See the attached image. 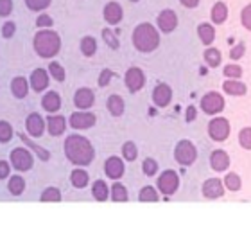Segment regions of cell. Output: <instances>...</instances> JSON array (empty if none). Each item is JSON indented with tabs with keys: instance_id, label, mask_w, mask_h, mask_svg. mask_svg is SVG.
<instances>
[{
	"instance_id": "5bb4252c",
	"label": "cell",
	"mask_w": 251,
	"mask_h": 230,
	"mask_svg": "<svg viewBox=\"0 0 251 230\" xmlns=\"http://www.w3.org/2000/svg\"><path fill=\"white\" fill-rule=\"evenodd\" d=\"M104 171L110 178H113V180H119V178L124 174V162H122V158L110 157L104 164Z\"/></svg>"
},
{
	"instance_id": "3957f363",
	"label": "cell",
	"mask_w": 251,
	"mask_h": 230,
	"mask_svg": "<svg viewBox=\"0 0 251 230\" xmlns=\"http://www.w3.org/2000/svg\"><path fill=\"white\" fill-rule=\"evenodd\" d=\"M61 49V40L58 32L40 31L34 36V51L40 58H54Z\"/></svg>"
},
{
	"instance_id": "4316f807",
	"label": "cell",
	"mask_w": 251,
	"mask_h": 230,
	"mask_svg": "<svg viewBox=\"0 0 251 230\" xmlns=\"http://www.w3.org/2000/svg\"><path fill=\"white\" fill-rule=\"evenodd\" d=\"M92 194H94V198L97 200V201H104V200H108V196H110V189H108V185H106L102 180H97V182L94 183Z\"/></svg>"
},
{
	"instance_id": "8d00e7d4",
	"label": "cell",
	"mask_w": 251,
	"mask_h": 230,
	"mask_svg": "<svg viewBox=\"0 0 251 230\" xmlns=\"http://www.w3.org/2000/svg\"><path fill=\"white\" fill-rule=\"evenodd\" d=\"M122 155H124V158L127 162H133L136 158V155H138V149H136L135 142H126L124 146H122Z\"/></svg>"
},
{
	"instance_id": "30bf717a",
	"label": "cell",
	"mask_w": 251,
	"mask_h": 230,
	"mask_svg": "<svg viewBox=\"0 0 251 230\" xmlns=\"http://www.w3.org/2000/svg\"><path fill=\"white\" fill-rule=\"evenodd\" d=\"M95 124V115L90 112H75L70 115V126L75 130H86Z\"/></svg>"
},
{
	"instance_id": "7a4b0ae2",
	"label": "cell",
	"mask_w": 251,
	"mask_h": 230,
	"mask_svg": "<svg viewBox=\"0 0 251 230\" xmlns=\"http://www.w3.org/2000/svg\"><path fill=\"white\" fill-rule=\"evenodd\" d=\"M133 43L140 53H152L160 45V34L151 24H140L133 32Z\"/></svg>"
},
{
	"instance_id": "e0dca14e",
	"label": "cell",
	"mask_w": 251,
	"mask_h": 230,
	"mask_svg": "<svg viewBox=\"0 0 251 230\" xmlns=\"http://www.w3.org/2000/svg\"><path fill=\"white\" fill-rule=\"evenodd\" d=\"M43 126H45V122H43L42 115L40 114H31L29 117H27V131H29V135L42 137Z\"/></svg>"
},
{
	"instance_id": "f907efd6",
	"label": "cell",
	"mask_w": 251,
	"mask_h": 230,
	"mask_svg": "<svg viewBox=\"0 0 251 230\" xmlns=\"http://www.w3.org/2000/svg\"><path fill=\"white\" fill-rule=\"evenodd\" d=\"M15 24L13 22H7V24H4V27H2V36L4 38H11L13 34H15Z\"/></svg>"
},
{
	"instance_id": "d4e9b609",
	"label": "cell",
	"mask_w": 251,
	"mask_h": 230,
	"mask_svg": "<svg viewBox=\"0 0 251 230\" xmlns=\"http://www.w3.org/2000/svg\"><path fill=\"white\" fill-rule=\"evenodd\" d=\"M226 18H228V7H226L225 2H217L212 7V22L214 24H223Z\"/></svg>"
},
{
	"instance_id": "9c48e42d",
	"label": "cell",
	"mask_w": 251,
	"mask_h": 230,
	"mask_svg": "<svg viewBox=\"0 0 251 230\" xmlns=\"http://www.w3.org/2000/svg\"><path fill=\"white\" fill-rule=\"evenodd\" d=\"M146 85V76L142 72V68L138 67H131L127 72H126V86L129 88V92H138V90L144 88Z\"/></svg>"
},
{
	"instance_id": "8992f818",
	"label": "cell",
	"mask_w": 251,
	"mask_h": 230,
	"mask_svg": "<svg viewBox=\"0 0 251 230\" xmlns=\"http://www.w3.org/2000/svg\"><path fill=\"white\" fill-rule=\"evenodd\" d=\"M201 110L208 115H215L219 114V112H223L225 110V99H223V95L217 94V92H210V94L203 95V99H201Z\"/></svg>"
},
{
	"instance_id": "5b68a950",
	"label": "cell",
	"mask_w": 251,
	"mask_h": 230,
	"mask_svg": "<svg viewBox=\"0 0 251 230\" xmlns=\"http://www.w3.org/2000/svg\"><path fill=\"white\" fill-rule=\"evenodd\" d=\"M208 135L217 142H223L230 137V122L225 117H215L210 120L208 124Z\"/></svg>"
},
{
	"instance_id": "ffe728a7",
	"label": "cell",
	"mask_w": 251,
	"mask_h": 230,
	"mask_svg": "<svg viewBox=\"0 0 251 230\" xmlns=\"http://www.w3.org/2000/svg\"><path fill=\"white\" fill-rule=\"evenodd\" d=\"M49 124V131L52 137H59L65 131V126H67V119L61 117V115H50L47 120Z\"/></svg>"
},
{
	"instance_id": "bcb514c9",
	"label": "cell",
	"mask_w": 251,
	"mask_h": 230,
	"mask_svg": "<svg viewBox=\"0 0 251 230\" xmlns=\"http://www.w3.org/2000/svg\"><path fill=\"white\" fill-rule=\"evenodd\" d=\"M241 18H242V26L246 27L248 31H251V4L246 5V7L242 9Z\"/></svg>"
},
{
	"instance_id": "83f0119b",
	"label": "cell",
	"mask_w": 251,
	"mask_h": 230,
	"mask_svg": "<svg viewBox=\"0 0 251 230\" xmlns=\"http://www.w3.org/2000/svg\"><path fill=\"white\" fill-rule=\"evenodd\" d=\"M70 180H72L74 187L83 189V187H86V183H88V172L83 171V169H74Z\"/></svg>"
},
{
	"instance_id": "9a60e30c",
	"label": "cell",
	"mask_w": 251,
	"mask_h": 230,
	"mask_svg": "<svg viewBox=\"0 0 251 230\" xmlns=\"http://www.w3.org/2000/svg\"><path fill=\"white\" fill-rule=\"evenodd\" d=\"M210 166L215 171H226V169L230 168V157H228V153L223 151V149L214 151L210 155Z\"/></svg>"
},
{
	"instance_id": "1f68e13d",
	"label": "cell",
	"mask_w": 251,
	"mask_h": 230,
	"mask_svg": "<svg viewBox=\"0 0 251 230\" xmlns=\"http://www.w3.org/2000/svg\"><path fill=\"white\" fill-rule=\"evenodd\" d=\"M138 198H140V201H144V203H152V201H158V193L156 189L151 187V185H147V187H144L140 191V194H138Z\"/></svg>"
},
{
	"instance_id": "ac0fdd59",
	"label": "cell",
	"mask_w": 251,
	"mask_h": 230,
	"mask_svg": "<svg viewBox=\"0 0 251 230\" xmlns=\"http://www.w3.org/2000/svg\"><path fill=\"white\" fill-rule=\"evenodd\" d=\"M104 20L111 26H117L122 20V7L117 2H110L104 7Z\"/></svg>"
},
{
	"instance_id": "603a6c76",
	"label": "cell",
	"mask_w": 251,
	"mask_h": 230,
	"mask_svg": "<svg viewBox=\"0 0 251 230\" xmlns=\"http://www.w3.org/2000/svg\"><path fill=\"white\" fill-rule=\"evenodd\" d=\"M223 88H225L226 94H230V95H244L248 90L246 85L241 83V81H237V79H228V81H225Z\"/></svg>"
},
{
	"instance_id": "c3c4849f",
	"label": "cell",
	"mask_w": 251,
	"mask_h": 230,
	"mask_svg": "<svg viewBox=\"0 0 251 230\" xmlns=\"http://www.w3.org/2000/svg\"><path fill=\"white\" fill-rule=\"evenodd\" d=\"M52 24H54V20L49 15H40L36 18V26L40 27V29H42V27H50Z\"/></svg>"
},
{
	"instance_id": "74e56055",
	"label": "cell",
	"mask_w": 251,
	"mask_h": 230,
	"mask_svg": "<svg viewBox=\"0 0 251 230\" xmlns=\"http://www.w3.org/2000/svg\"><path fill=\"white\" fill-rule=\"evenodd\" d=\"M49 72H50V76H52L56 81H65V68L59 65V63L52 61L50 65H49Z\"/></svg>"
},
{
	"instance_id": "484cf974",
	"label": "cell",
	"mask_w": 251,
	"mask_h": 230,
	"mask_svg": "<svg viewBox=\"0 0 251 230\" xmlns=\"http://www.w3.org/2000/svg\"><path fill=\"white\" fill-rule=\"evenodd\" d=\"M108 110H110L111 115H115V117L124 114V101H122L121 95H110L108 97Z\"/></svg>"
},
{
	"instance_id": "44dd1931",
	"label": "cell",
	"mask_w": 251,
	"mask_h": 230,
	"mask_svg": "<svg viewBox=\"0 0 251 230\" xmlns=\"http://www.w3.org/2000/svg\"><path fill=\"white\" fill-rule=\"evenodd\" d=\"M11 92L15 97L22 99V97H25L27 92H29V83H27L25 78H15L11 81Z\"/></svg>"
},
{
	"instance_id": "e575fe53",
	"label": "cell",
	"mask_w": 251,
	"mask_h": 230,
	"mask_svg": "<svg viewBox=\"0 0 251 230\" xmlns=\"http://www.w3.org/2000/svg\"><path fill=\"white\" fill-rule=\"evenodd\" d=\"M95 51H97V42H95L92 36H86L83 38V42H81V53L84 56H94Z\"/></svg>"
},
{
	"instance_id": "f6af8a7d",
	"label": "cell",
	"mask_w": 251,
	"mask_h": 230,
	"mask_svg": "<svg viewBox=\"0 0 251 230\" xmlns=\"http://www.w3.org/2000/svg\"><path fill=\"white\" fill-rule=\"evenodd\" d=\"M244 53H246V45H244V43L241 42V43H237L235 47H233L230 51V58L237 61V59H241V58L244 56Z\"/></svg>"
},
{
	"instance_id": "f35d334b",
	"label": "cell",
	"mask_w": 251,
	"mask_h": 230,
	"mask_svg": "<svg viewBox=\"0 0 251 230\" xmlns=\"http://www.w3.org/2000/svg\"><path fill=\"white\" fill-rule=\"evenodd\" d=\"M11 137H13V128H11V124L5 122V120H0V142L11 141Z\"/></svg>"
},
{
	"instance_id": "d590c367",
	"label": "cell",
	"mask_w": 251,
	"mask_h": 230,
	"mask_svg": "<svg viewBox=\"0 0 251 230\" xmlns=\"http://www.w3.org/2000/svg\"><path fill=\"white\" fill-rule=\"evenodd\" d=\"M225 185L230 189V191H239V189H241V185H242L241 176H239L237 172H228V174H226V178H225Z\"/></svg>"
},
{
	"instance_id": "d6986e66",
	"label": "cell",
	"mask_w": 251,
	"mask_h": 230,
	"mask_svg": "<svg viewBox=\"0 0 251 230\" xmlns=\"http://www.w3.org/2000/svg\"><path fill=\"white\" fill-rule=\"evenodd\" d=\"M31 86L36 90V92H42V90H45L49 86V76L43 68H36V70L32 72Z\"/></svg>"
},
{
	"instance_id": "6da1fadb",
	"label": "cell",
	"mask_w": 251,
	"mask_h": 230,
	"mask_svg": "<svg viewBox=\"0 0 251 230\" xmlns=\"http://www.w3.org/2000/svg\"><path fill=\"white\" fill-rule=\"evenodd\" d=\"M65 155L75 166H88L94 160V146L81 135H70L65 141Z\"/></svg>"
},
{
	"instance_id": "2e32d148",
	"label": "cell",
	"mask_w": 251,
	"mask_h": 230,
	"mask_svg": "<svg viewBox=\"0 0 251 230\" xmlns=\"http://www.w3.org/2000/svg\"><path fill=\"white\" fill-rule=\"evenodd\" d=\"M74 103L77 106L79 110H86L90 106L94 105V92L90 88H81L75 92L74 95Z\"/></svg>"
},
{
	"instance_id": "ee69618b",
	"label": "cell",
	"mask_w": 251,
	"mask_h": 230,
	"mask_svg": "<svg viewBox=\"0 0 251 230\" xmlns=\"http://www.w3.org/2000/svg\"><path fill=\"white\" fill-rule=\"evenodd\" d=\"M225 76L230 79H239L242 76V68L239 65H226L225 67Z\"/></svg>"
},
{
	"instance_id": "8fae6325",
	"label": "cell",
	"mask_w": 251,
	"mask_h": 230,
	"mask_svg": "<svg viewBox=\"0 0 251 230\" xmlns=\"http://www.w3.org/2000/svg\"><path fill=\"white\" fill-rule=\"evenodd\" d=\"M178 26V16L173 9H163L160 15H158V27L162 29L163 32H173Z\"/></svg>"
},
{
	"instance_id": "277c9868",
	"label": "cell",
	"mask_w": 251,
	"mask_h": 230,
	"mask_svg": "<svg viewBox=\"0 0 251 230\" xmlns=\"http://www.w3.org/2000/svg\"><path fill=\"white\" fill-rule=\"evenodd\" d=\"M174 157L181 166H192L198 158V149L190 141H181L174 149Z\"/></svg>"
},
{
	"instance_id": "f546056e",
	"label": "cell",
	"mask_w": 251,
	"mask_h": 230,
	"mask_svg": "<svg viewBox=\"0 0 251 230\" xmlns=\"http://www.w3.org/2000/svg\"><path fill=\"white\" fill-rule=\"evenodd\" d=\"M7 189H9L11 194L20 196V194L24 193V189H25V182H24V178L22 176H11L9 183H7Z\"/></svg>"
},
{
	"instance_id": "11a10c76",
	"label": "cell",
	"mask_w": 251,
	"mask_h": 230,
	"mask_svg": "<svg viewBox=\"0 0 251 230\" xmlns=\"http://www.w3.org/2000/svg\"><path fill=\"white\" fill-rule=\"evenodd\" d=\"M131 2H138V0H131Z\"/></svg>"
},
{
	"instance_id": "7dc6e473",
	"label": "cell",
	"mask_w": 251,
	"mask_h": 230,
	"mask_svg": "<svg viewBox=\"0 0 251 230\" xmlns=\"http://www.w3.org/2000/svg\"><path fill=\"white\" fill-rule=\"evenodd\" d=\"M13 9V0H0V16H7Z\"/></svg>"
},
{
	"instance_id": "816d5d0a",
	"label": "cell",
	"mask_w": 251,
	"mask_h": 230,
	"mask_svg": "<svg viewBox=\"0 0 251 230\" xmlns=\"http://www.w3.org/2000/svg\"><path fill=\"white\" fill-rule=\"evenodd\" d=\"M7 174H9V164L2 160L0 162V178H7Z\"/></svg>"
},
{
	"instance_id": "f5cc1de1",
	"label": "cell",
	"mask_w": 251,
	"mask_h": 230,
	"mask_svg": "<svg viewBox=\"0 0 251 230\" xmlns=\"http://www.w3.org/2000/svg\"><path fill=\"white\" fill-rule=\"evenodd\" d=\"M179 2H181L185 7H190V9H192V7H198V5H199V0H179Z\"/></svg>"
},
{
	"instance_id": "7c38bea8",
	"label": "cell",
	"mask_w": 251,
	"mask_h": 230,
	"mask_svg": "<svg viewBox=\"0 0 251 230\" xmlns=\"http://www.w3.org/2000/svg\"><path fill=\"white\" fill-rule=\"evenodd\" d=\"M171 99H173V90L165 83L158 85L156 88H154V92H152V101H154V105L158 108H165L171 103Z\"/></svg>"
},
{
	"instance_id": "4dcf8cb0",
	"label": "cell",
	"mask_w": 251,
	"mask_h": 230,
	"mask_svg": "<svg viewBox=\"0 0 251 230\" xmlns=\"http://www.w3.org/2000/svg\"><path fill=\"white\" fill-rule=\"evenodd\" d=\"M204 61H206V65L212 68L215 67H219V63H221V53L217 51V49H206L204 51Z\"/></svg>"
},
{
	"instance_id": "7bdbcfd3",
	"label": "cell",
	"mask_w": 251,
	"mask_h": 230,
	"mask_svg": "<svg viewBox=\"0 0 251 230\" xmlns=\"http://www.w3.org/2000/svg\"><path fill=\"white\" fill-rule=\"evenodd\" d=\"M239 142L244 149H251V128H244L239 133Z\"/></svg>"
},
{
	"instance_id": "db71d44e",
	"label": "cell",
	"mask_w": 251,
	"mask_h": 230,
	"mask_svg": "<svg viewBox=\"0 0 251 230\" xmlns=\"http://www.w3.org/2000/svg\"><path fill=\"white\" fill-rule=\"evenodd\" d=\"M194 119H196V108H194V106H188L187 108V120L188 122H192Z\"/></svg>"
},
{
	"instance_id": "52a82bcc",
	"label": "cell",
	"mask_w": 251,
	"mask_h": 230,
	"mask_svg": "<svg viewBox=\"0 0 251 230\" xmlns=\"http://www.w3.org/2000/svg\"><path fill=\"white\" fill-rule=\"evenodd\" d=\"M11 164L16 171H29L32 168V155L24 147H16L11 153Z\"/></svg>"
},
{
	"instance_id": "7402d4cb",
	"label": "cell",
	"mask_w": 251,
	"mask_h": 230,
	"mask_svg": "<svg viewBox=\"0 0 251 230\" xmlns=\"http://www.w3.org/2000/svg\"><path fill=\"white\" fill-rule=\"evenodd\" d=\"M42 105L47 112L54 114V112H58L59 108H61V99H59V95L56 94V92H49L42 99Z\"/></svg>"
},
{
	"instance_id": "836d02e7",
	"label": "cell",
	"mask_w": 251,
	"mask_h": 230,
	"mask_svg": "<svg viewBox=\"0 0 251 230\" xmlns=\"http://www.w3.org/2000/svg\"><path fill=\"white\" fill-rule=\"evenodd\" d=\"M111 198L113 201L117 203H122V201H127V191L122 183H115L113 187H111Z\"/></svg>"
},
{
	"instance_id": "cb8c5ba5",
	"label": "cell",
	"mask_w": 251,
	"mask_h": 230,
	"mask_svg": "<svg viewBox=\"0 0 251 230\" xmlns=\"http://www.w3.org/2000/svg\"><path fill=\"white\" fill-rule=\"evenodd\" d=\"M198 34L204 45H210V43L215 40V29L210 26V24H201V26L198 27Z\"/></svg>"
},
{
	"instance_id": "f1b7e54d",
	"label": "cell",
	"mask_w": 251,
	"mask_h": 230,
	"mask_svg": "<svg viewBox=\"0 0 251 230\" xmlns=\"http://www.w3.org/2000/svg\"><path fill=\"white\" fill-rule=\"evenodd\" d=\"M20 139H22V142H25L27 146L31 147L32 151L36 153V155H38V157H40V158H42V160H45V162H47L49 158H50V153H49L47 149H43V147H40V146H38V144H34V142H32L31 139H29V137H25V135H24V133H22Z\"/></svg>"
},
{
	"instance_id": "4fadbf2b",
	"label": "cell",
	"mask_w": 251,
	"mask_h": 230,
	"mask_svg": "<svg viewBox=\"0 0 251 230\" xmlns=\"http://www.w3.org/2000/svg\"><path fill=\"white\" fill-rule=\"evenodd\" d=\"M223 185H225V183L221 182L219 178H210V180H206V182L203 183V194L210 200L221 198V196L225 194V187H223Z\"/></svg>"
},
{
	"instance_id": "60d3db41",
	"label": "cell",
	"mask_w": 251,
	"mask_h": 230,
	"mask_svg": "<svg viewBox=\"0 0 251 230\" xmlns=\"http://www.w3.org/2000/svg\"><path fill=\"white\" fill-rule=\"evenodd\" d=\"M102 38H104V42L108 43L110 49H113V51L119 49V40H117V36L111 32V29H104V31H102Z\"/></svg>"
},
{
	"instance_id": "ab89813d",
	"label": "cell",
	"mask_w": 251,
	"mask_h": 230,
	"mask_svg": "<svg viewBox=\"0 0 251 230\" xmlns=\"http://www.w3.org/2000/svg\"><path fill=\"white\" fill-rule=\"evenodd\" d=\"M25 4L31 11H43L50 5V0H25Z\"/></svg>"
},
{
	"instance_id": "681fc988",
	"label": "cell",
	"mask_w": 251,
	"mask_h": 230,
	"mask_svg": "<svg viewBox=\"0 0 251 230\" xmlns=\"http://www.w3.org/2000/svg\"><path fill=\"white\" fill-rule=\"evenodd\" d=\"M113 78V72H111L110 68H104L102 72H100V78H99V86H106V85L110 83V79Z\"/></svg>"
},
{
	"instance_id": "d6a6232c",
	"label": "cell",
	"mask_w": 251,
	"mask_h": 230,
	"mask_svg": "<svg viewBox=\"0 0 251 230\" xmlns=\"http://www.w3.org/2000/svg\"><path fill=\"white\" fill-rule=\"evenodd\" d=\"M42 201L43 203H58V201H61V193H59L56 187H49L43 191L42 194Z\"/></svg>"
},
{
	"instance_id": "b9f144b4",
	"label": "cell",
	"mask_w": 251,
	"mask_h": 230,
	"mask_svg": "<svg viewBox=\"0 0 251 230\" xmlns=\"http://www.w3.org/2000/svg\"><path fill=\"white\" fill-rule=\"evenodd\" d=\"M144 172H146L147 176H154L158 172V162L154 158H146L144 160Z\"/></svg>"
},
{
	"instance_id": "ba28073f",
	"label": "cell",
	"mask_w": 251,
	"mask_h": 230,
	"mask_svg": "<svg viewBox=\"0 0 251 230\" xmlns=\"http://www.w3.org/2000/svg\"><path fill=\"white\" fill-rule=\"evenodd\" d=\"M178 185H179V178L176 174V171H165L162 176L158 178V189L162 191L165 196H171L178 191Z\"/></svg>"
}]
</instances>
